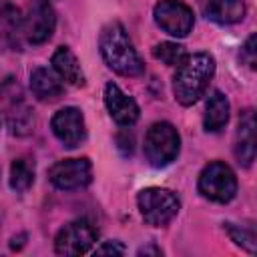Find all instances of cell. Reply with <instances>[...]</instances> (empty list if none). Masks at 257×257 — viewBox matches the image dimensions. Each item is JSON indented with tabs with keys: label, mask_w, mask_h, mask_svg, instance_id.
<instances>
[{
	"label": "cell",
	"mask_w": 257,
	"mask_h": 257,
	"mask_svg": "<svg viewBox=\"0 0 257 257\" xmlns=\"http://www.w3.org/2000/svg\"><path fill=\"white\" fill-rule=\"evenodd\" d=\"M213 74H215V58L209 52L185 54V58L177 64V72L173 76L175 98L183 106L195 104L205 94Z\"/></svg>",
	"instance_id": "obj_1"
},
{
	"label": "cell",
	"mask_w": 257,
	"mask_h": 257,
	"mask_svg": "<svg viewBox=\"0 0 257 257\" xmlns=\"http://www.w3.org/2000/svg\"><path fill=\"white\" fill-rule=\"evenodd\" d=\"M100 54L108 68L120 76H141L145 72V62L135 50L124 26L120 22H110L102 28L98 38Z\"/></svg>",
	"instance_id": "obj_2"
},
{
	"label": "cell",
	"mask_w": 257,
	"mask_h": 257,
	"mask_svg": "<svg viewBox=\"0 0 257 257\" xmlns=\"http://www.w3.org/2000/svg\"><path fill=\"white\" fill-rule=\"evenodd\" d=\"M137 205L141 211V217L145 219L147 225L153 227H165L167 223H171L179 209H181V201L179 197L163 187H147L139 193L137 197Z\"/></svg>",
	"instance_id": "obj_3"
},
{
	"label": "cell",
	"mask_w": 257,
	"mask_h": 257,
	"mask_svg": "<svg viewBox=\"0 0 257 257\" xmlns=\"http://www.w3.org/2000/svg\"><path fill=\"white\" fill-rule=\"evenodd\" d=\"M179 149H181V137L171 122L161 120L151 124L145 137V157L151 167L161 169L171 165L177 159Z\"/></svg>",
	"instance_id": "obj_4"
},
{
	"label": "cell",
	"mask_w": 257,
	"mask_h": 257,
	"mask_svg": "<svg viewBox=\"0 0 257 257\" xmlns=\"http://www.w3.org/2000/svg\"><path fill=\"white\" fill-rule=\"evenodd\" d=\"M199 193L215 203H229L237 195V177L221 161L209 163L199 175Z\"/></svg>",
	"instance_id": "obj_5"
},
{
	"label": "cell",
	"mask_w": 257,
	"mask_h": 257,
	"mask_svg": "<svg viewBox=\"0 0 257 257\" xmlns=\"http://www.w3.org/2000/svg\"><path fill=\"white\" fill-rule=\"evenodd\" d=\"M96 239L98 231L94 229V225L86 219H76L58 231L54 239V251L58 255H82L90 251Z\"/></svg>",
	"instance_id": "obj_6"
},
{
	"label": "cell",
	"mask_w": 257,
	"mask_h": 257,
	"mask_svg": "<svg viewBox=\"0 0 257 257\" xmlns=\"http://www.w3.org/2000/svg\"><path fill=\"white\" fill-rule=\"evenodd\" d=\"M155 22L159 28H163L167 34L175 38H185L193 26H195V16L193 10L181 2V0H161L155 4L153 10Z\"/></svg>",
	"instance_id": "obj_7"
},
{
	"label": "cell",
	"mask_w": 257,
	"mask_h": 257,
	"mask_svg": "<svg viewBox=\"0 0 257 257\" xmlns=\"http://www.w3.org/2000/svg\"><path fill=\"white\" fill-rule=\"evenodd\" d=\"M48 179L60 191L82 189L92 181V165L88 159H64L50 167Z\"/></svg>",
	"instance_id": "obj_8"
},
{
	"label": "cell",
	"mask_w": 257,
	"mask_h": 257,
	"mask_svg": "<svg viewBox=\"0 0 257 257\" xmlns=\"http://www.w3.org/2000/svg\"><path fill=\"white\" fill-rule=\"evenodd\" d=\"M50 128L54 133V137L68 149H74L78 145L84 143L86 139V124H84V116L76 106H64L60 108L52 120H50Z\"/></svg>",
	"instance_id": "obj_9"
},
{
	"label": "cell",
	"mask_w": 257,
	"mask_h": 257,
	"mask_svg": "<svg viewBox=\"0 0 257 257\" xmlns=\"http://www.w3.org/2000/svg\"><path fill=\"white\" fill-rule=\"evenodd\" d=\"M56 26V16L54 10L50 6V2L44 0H34V6L30 10V14L26 16L22 28H24V36L30 44H42L46 42Z\"/></svg>",
	"instance_id": "obj_10"
},
{
	"label": "cell",
	"mask_w": 257,
	"mask_h": 257,
	"mask_svg": "<svg viewBox=\"0 0 257 257\" xmlns=\"http://www.w3.org/2000/svg\"><path fill=\"white\" fill-rule=\"evenodd\" d=\"M104 106L110 118L120 126H133L141 116V110L135 98L122 92L120 86L114 82H108L104 86Z\"/></svg>",
	"instance_id": "obj_11"
},
{
	"label": "cell",
	"mask_w": 257,
	"mask_h": 257,
	"mask_svg": "<svg viewBox=\"0 0 257 257\" xmlns=\"http://www.w3.org/2000/svg\"><path fill=\"white\" fill-rule=\"evenodd\" d=\"M235 157L239 165L249 167L255 161V116L253 110H245L239 118L235 135Z\"/></svg>",
	"instance_id": "obj_12"
},
{
	"label": "cell",
	"mask_w": 257,
	"mask_h": 257,
	"mask_svg": "<svg viewBox=\"0 0 257 257\" xmlns=\"http://www.w3.org/2000/svg\"><path fill=\"white\" fill-rule=\"evenodd\" d=\"M30 90L38 100L52 102V100L60 98L64 86H62V78L54 70L38 66L30 72Z\"/></svg>",
	"instance_id": "obj_13"
},
{
	"label": "cell",
	"mask_w": 257,
	"mask_h": 257,
	"mask_svg": "<svg viewBox=\"0 0 257 257\" xmlns=\"http://www.w3.org/2000/svg\"><path fill=\"white\" fill-rule=\"evenodd\" d=\"M8 106H6V118H8V126L14 135H26L30 133L32 124H34V114H32V108L28 106V102L24 100L22 92L18 90H12L8 94Z\"/></svg>",
	"instance_id": "obj_14"
},
{
	"label": "cell",
	"mask_w": 257,
	"mask_h": 257,
	"mask_svg": "<svg viewBox=\"0 0 257 257\" xmlns=\"http://www.w3.org/2000/svg\"><path fill=\"white\" fill-rule=\"evenodd\" d=\"M52 68L54 72L68 84L72 86H84V72L82 66L78 62V58L74 56V52L68 46H58L52 54Z\"/></svg>",
	"instance_id": "obj_15"
},
{
	"label": "cell",
	"mask_w": 257,
	"mask_h": 257,
	"mask_svg": "<svg viewBox=\"0 0 257 257\" xmlns=\"http://www.w3.org/2000/svg\"><path fill=\"white\" fill-rule=\"evenodd\" d=\"M205 14L217 24H235L245 16V0H205Z\"/></svg>",
	"instance_id": "obj_16"
},
{
	"label": "cell",
	"mask_w": 257,
	"mask_h": 257,
	"mask_svg": "<svg viewBox=\"0 0 257 257\" xmlns=\"http://www.w3.org/2000/svg\"><path fill=\"white\" fill-rule=\"evenodd\" d=\"M229 120V100L221 90H213L203 116V126L207 133H219Z\"/></svg>",
	"instance_id": "obj_17"
},
{
	"label": "cell",
	"mask_w": 257,
	"mask_h": 257,
	"mask_svg": "<svg viewBox=\"0 0 257 257\" xmlns=\"http://www.w3.org/2000/svg\"><path fill=\"white\" fill-rule=\"evenodd\" d=\"M34 183V165L28 159H16L10 167V187L16 193H24Z\"/></svg>",
	"instance_id": "obj_18"
},
{
	"label": "cell",
	"mask_w": 257,
	"mask_h": 257,
	"mask_svg": "<svg viewBox=\"0 0 257 257\" xmlns=\"http://www.w3.org/2000/svg\"><path fill=\"white\" fill-rule=\"evenodd\" d=\"M153 56L169 66H177L185 58V48L177 42H161L153 48Z\"/></svg>",
	"instance_id": "obj_19"
},
{
	"label": "cell",
	"mask_w": 257,
	"mask_h": 257,
	"mask_svg": "<svg viewBox=\"0 0 257 257\" xmlns=\"http://www.w3.org/2000/svg\"><path fill=\"white\" fill-rule=\"evenodd\" d=\"M225 231L229 233L231 241H235L237 245H241L249 253H255V249H257L255 243L257 241H255V233L251 229H245V227H239V225H233V223H225Z\"/></svg>",
	"instance_id": "obj_20"
},
{
	"label": "cell",
	"mask_w": 257,
	"mask_h": 257,
	"mask_svg": "<svg viewBox=\"0 0 257 257\" xmlns=\"http://www.w3.org/2000/svg\"><path fill=\"white\" fill-rule=\"evenodd\" d=\"M126 249L120 241H104L102 245H98L92 253L94 255H122Z\"/></svg>",
	"instance_id": "obj_21"
},
{
	"label": "cell",
	"mask_w": 257,
	"mask_h": 257,
	"mask_svg": "<svg viewBox=\"0 0 257 257\" xmlns=\"http://www.w3.org/2000/svg\"><path fill=\"white\" fill-rule=\"evenodd\" d=\"M255 34H251L249 38H247V42L243 44V48H241V60H245L251 68H255Z\"/></svg>",
	"instance_id": "obj_22"
},
{
	"label": "cell",
	"mask_w": 257,
	"mask_h": 257,
	"mask_svg": "<svg viewBox=\"0 0 257 257\" xmlns=\"http://www.w3.org/2000/svg\"><path fill=\"white\" fill-rule=\"evenodd\" d=\"M163 251L159 249V247H153V245H149V247H141L139 249V255H161Z\"/></svg>",
	"instance_id": "obj_23"
},
{
	"label": "cell",
	"mask_w": 257,
	"mask_h": 257,
	"mask_svg": "<svg viewBox=\"0 0 257 257\" xmlns=\"http://www.w3.org/2000/svg\"><path fill=\"white\" fill-rule=\"evenodd\" d=\"M2 20H4V8L0 6V22H2Z\"/></svg>",
	"instance_id": "obj_24"
},
{
	"label": "cell",
	"mask_w": 257,
	"mask_h": 257,
	"mask_svg": "<svg viewBox=\"0 0 257 257\" xmlns=\"http://www.w3.org/2000/svg\"><path fill=\"white\" fill-rule=\"evenodd\" d=\"M44 2H48V0H44Z\"/></svg>",
	"instance_id": "obj_25"
}]
</instances>
